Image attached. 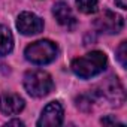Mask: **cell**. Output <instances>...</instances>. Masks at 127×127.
I'll use <instances>...</instances> for the list:
<instances>
[{"label": "cell", "instance_id": "obj_3", "mask_svg": "<svg viewBox=\"0 0 127 127\" xmlns=\"http://www.w3.org/2000/svg\"><path fill=\"white\" fill-rule=\"evenodd\" d=\"M54 87V82L49 76V73L34 69L29 70L24 75V88L26 91L33 97H43L46 96Z\"/></svg>", "mask_w": 127, "mask_h": 127}, {"label": "cell", "instance_id": "obj_10", "mask_svg": "<svg viewBox=\"0 0 127 127\" xmlns=\"http://www.w3.org/2000/svg\"><path fill=\"white\" fill-rule=\"evenodd\" d=\"M14 48V36L6 26H0V55H6Z\"/></svg>", "mask_w": 127, "mask_h": 127}, {"label": "cell", "instance_id": "obj_2", "mask_svg": "<svg viewBox=\"0 0 127 127\" xmlns=\"http://www.w3.org/2000/svg\"><path fill=\"white\" fill-rule=\"evenodd\" d=\"M57 54H58L57 45L46 39L30 43L24 51L26 58L33 64H48V63L55 60Z\"/></svg>", "mask_w": 127, "mask_h": 127}, {"label": "cell", "instance_id": "obj_8", "mask_svg": "<svg viewBox=\"0 0 127 127\" xmlns=\"http://www.w3.org/2000/svg\"><path fill=\"white\" fill-rule=\"evenodd\" d=\"M24 109V100L18 94L5 93L0 96V111L5 115H15Z\"/></svg>", "mask_w": 127, "mask_h": 127}, {"label": "cell", "instance_id": "obj_13", "mask_svg": "<svg viewBox=\"0 0 127 127\" xmlns=\"http://www.w3.org/2000/svg\"><path fill=\"white\" fill-rule=\"evenodd\" d=\"M115 3L118 5V8H121V9H127V0H115Z\"/></svg>", "mask_w": 127, "mask_h": 127}, {"label": "cell", "instance_id": "obj_14", "mask_svg": "<svg viewBox=\"0 0 127 127\" xmlns=\"http://www.w3.org/2000/svg\"><path fill=\"white\" fill-rule=\"evenodd\" d=\"M6 126H23V121H20V120H12V121H8Z\"/></svg>", "mask_w": 127, "mask_h": 127}, {"label": "cell", "instance_id": "obj_5", "mask_svg": "<svg viewBox=\"0 0 127 127\" xmlns=\"http://www.w3.org/2000/svg\"><path fill=\"white\" fill-rule=\"evenodd\" d=\"M17 29L26 36L37 34L43 30V21L33 12H21L17 20Z\"/></svg>", "mask_w": 127, "mask_h": 127}, {"label": "cell", "instance_id": "obj_11", "mask_svg": "<svg viewBox=\"0 0 127 127\" xmlns=\"http://www.w3.org/2000/svg\"><path fill=\"white\" fill-rule=\"evenodd\" d=\"M76 8L82 14H94L99 9V2L97 0H75Z\"/></svg>", "mask_w": 127, "mask_h": 127}, {"label": "cell", "instance_id": "obj_4", "mask_svg": "<svg viewBox=\"0 0 127 127\" xmlns=\"http://www.w3.org/2000/svg\"><path fill=\"white\" fill-rule=\"evenodd\" d=\"M94 26L99 32L108 33V34H117L123 30L124 27V20L121 15L111 12V11H105L102 15H99L94 21Z\"/></svg>", "mask_w": 127, "mask_h": 127}, {"label": "cell", "instance_id": "obj_12", "mask_svg": "<svg viewBox=\"0 0 127 127\" xmlns=\"http://www.w3.org/2000/svg\"><path fill=\"white\" fill-rule=\"evenodd\" d=\"M126 48H127V43L126 42H121L120 48L117 49V58L121 63L123 67H126V64H127V61H126Z\"/></svg>", "mask_w": 127, "mask_h": 127}, {"label": "cell", "instance_id": "obj_7", "mask_svg": "<svg viewBox=\"0 0 127 127\" xmlns=\"http://www.w3.org/2000/svg\"><path fill=\"white\" fill-rule=\"evenodd\" d=\"M100 94L111 102V105H121L124 102V90L121 87V84L118 82L117 78H108L103 84H102V90Z\"/></svg>", "mask_w": 127, "mask_h": 127}, {"label": "cell", "instance_id": "obj_1", "mask_svg": "<svg viewBox=\"0 0 127 127\" xmlns=\"http://www.w3.org/2000/svg\"><path fill=\"white\" fill-rule=\"evenodd\" d=\"M105 67H106V55L102 51H91L72 61V72L82 79H88L102 73Z\"/></svg>", "mask_w": 127, "mask_h": 127}, {"label": "cell", "instance_id": "obj_9", "mask_svg": "<svg viewBox=\"0 0 127 127\" xmlns=\"http://www.w3.org/2000/svg\"><path fill=\"white\" fill-rule=\"evenodd\" d=\"M52 14L55 17V20L58 21V24L64 26V27H70V26H73L76 23V20H75V17L72 14V9L64 2L55 3L54 8H52Z\"/></svg>", "mask_w": 127, "mask_h": 127}, {"label": "cell", "instance_id": "obj_6", "mask_svg": "<svg viewBox=\"0 0 127 127\" xmlns=\"http://www.w3.org/2000/svg\"><path fill=\"white\" fill-rule=\"evenodd\" d=\"M61 123H63V106L58 102H51L43 108L42 115L37 121V126L52 127V126H60Z\"/></svg>", "mask_w": 127, "mask_h": 127}]
</instances>
